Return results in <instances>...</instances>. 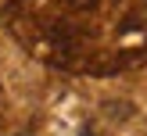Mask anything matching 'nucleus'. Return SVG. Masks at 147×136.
Returning <instances> with one entry per match:
<instances>
[{"instance_id": "obj_1", "label": "nucleus", "mask_w": 147, "mask_h": 136, "mask_svg": "<svg viewBox=\"0 0 147 136\" xmlns=\"http://www.w3.org/2000/svg\"><path fill=\"white\" fill-rule=\"evenodd\" d=\"M79 136H97V133H93V129H83V133H79Z\"/></svg>"}, {"instance_id": "obj_2", "label": "nucleus", "mask_w": 147, "mask_h": 136, "mask_svg": "<svg viewBox=\"0 0 147 136\" xmlns=\"http://www.w3.org/2000/svg\"><path fill=\"white\" fill-rule=\"evenodd\" d=\"M18 136H25V133H18Z\"/></svg>"}]
</instances>
